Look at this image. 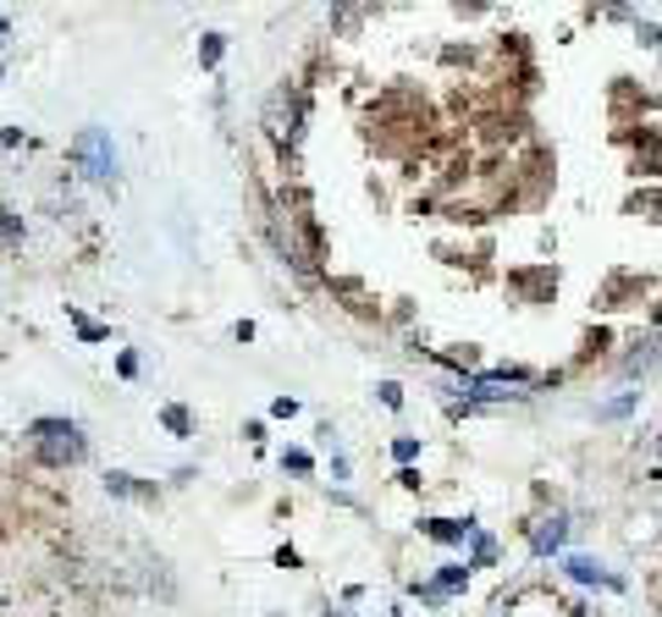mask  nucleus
Listing matches in <instances>:
<instances>
[{
	"instance_id": "1a4fd4ad",
	"label": "nucleus",
	"mask_w": 662,
	"mask_h": 617,
	"mask_svg": "<svg viewBox=\"0 0 662 617\" xmlns=\"http://www.w3.org/2000/svg\"><path fill=\"white\" fill-rule=\"evenodd\" d=\"M497 563V541L486 535V529H475L469 546H464V568H491Z\"/></svg>"
},
{
	"instance_id": "39448f33",
	"label": "nucleus",
	"mask_w": 662,
	"mask_h": 617,
	"mask_svg": "<svg viewBox=\"0 0 662 617\" xmlns=\"http://www.w3.org/2000/svg\"><path fill=\"white\" fill-rule=\"evenodd\" d=\"M568 529H574V518L568 513H547V518H536L530 523V557H557L563 546H568Z\"/></svg>"
},
{
	"instance_id": "20e7f679",
	"label": "nucleus",
	"mask_w": 662,
	"mask_h": 617,
	"mask_svg": "<svg viewBox=\"0 0 662 617\" xmlns=\"http://www.w3.org/2000/svg\"><path fill=\"white\" fill-rule=\"evenodd\" d=\"M563 573H568L574 584H586V590H629V579H624V573H613L602 557H586V552L563 557Z\"/></svg>"
},
{
	"instance_id": "f03ea898",
	"label": "nucleus",
	"mask_w": 662,
	"mask_h": 617,
	"mask_svg": "<svg viewBox=\"0 0 662 617\" xmlns=\"http://www.w3.org/2000/svg\"><path fill=\"white\" fill-rule=\"evenodd\" d=\"M66 155H72V165L89 176V183H100V188H117V144H111V127H83L72 144H66Z\"/></svg>"
},
{
	"instance_id": "dca6fc26",
	"label": "nucleus",
	"mask_w": 662,
	"mask_h": 617,
	"mask_svg": "<svg viewBox=\"0 0 662 617\" xmlns=\"http://www.w3.org/2000/svg\"><path fill=\"white\" fill-rule=\"evenodd\" d=\"M0 243H23V215L17 210H0Z\"/></svg>"
},
{
	"instance_id": "f8f14e48",
	"label": "nucleus",
	"mask_w": 662,
	"mask_h": 617,
	"mask_svg": "<svg viewBox=\"0 0 662 617\" xmlns=\"http://www.w3.org/2000/svg\"><path fill=\"white\" fill-rule=\"evenodd\" d=\"M408 595H414V601H426V606H448V601H453L437 579H414V584H408Z\"/></svg>"
},
{
	"instance_id": "4468645a",
	"label": "nucleus",
	"mask_w": 662,
	"mask_h": 617,
	"mask_svg": "<svg viewBox=\"0 0 662 617\" xmlns=\"http://www.w3.org/2000/svg\"><path fill=\"white\" fill-rule=\"evenodd\" d=\"M226 55V34H205V45H199V66H216Z\"/></svg>"
},
{
	"instance_id": "7ed1b4c3",
	"label": "nucleus",
	"mask_w": 662,
	"mask_h": 617,
	"mask_svg": "<svg viewBox=\"0 0 662 617\" xmlns=\"http://www.w3.org/2000/svg\"><path fill=\"white\" fill-rule=\"evenodd\" d=\"M298 122H304L298 95H293V88H277L271 106H266V127H271V138H277V144H298V133H304Z\"/></svg>"
},
{
	"instance_id": "ddd939ff",
	"label": "nucleus",
	"mask_w": 662,
	"mask_h": 617,
	"mask_svg": "<svg viewBox=\"0 0 662 617\" xmlns=\"http://www.w3.org/2000/svg\"><path fill=\"white\" fill-rule=\"evenodd\" d=\"M160 424L172 430L177 441H188V435H194V419H188V408H160Z\"/></svg>"
},
{
	"instance_id": "2eb2a0df",
	"label": "nucleus",
	"mask_w": 662,
	"mask_h": 617,
	"mask_svg": "<svg viewBox=\"0 0 662 617\" xmlns=\"http://www.w3.org/2000/svg\"><path fill=\"white\" fill-rule=\"evenodd\" d=\"M66 314H72V325H77V336H83V342H106V336H111L106 325H95V320H83V314H77L72 304H66Z\"/></svg>"
},
{
	"instance_id": "393cba45",
	"label": "nucleus",
	"mask_w": 662,
	"mask_h": 617,
	"mask_svg": "<svg viewBox=\"0 0 662 617\" xmlns=\"http://www.w3.org/2000/svg\"><path fill=\"white\" fill-rule=\"evenodd\" d=\"M657 458H662V430H657Z\"/></svg>"
},
{
	"instance_id": "5701e85b",
	"label": "nucleus",
	"mask_w": 662,
	"mask_h": 617,
	"mask_svg": "<svg viewBox=\"0 0 662 617\" xmlns=\"http://www.w3.org/2000/svg\"><path fill=\"white\" fill-rule=\"evenodd\" d=\"M12 34V17H0V39H7Z\"/></svg>"
},
{
	"instance_id": "b1692460",
	"label": "nucleus",
	"mask_w": 662,
	"mask_h": 617,
	"mask_svg": "<svg viewBox=\"0 0 662 617\" xmlns=\"http://www.w3.org/2000/svg\"><path fill=\"white\" fill-rule=\"evenodd\" d=\"M568 617H591V612H586V606H568Z\"/></svg>"
},
{
	"instance_id": "412c9836",
	"label": "nucleus",
	"mask_w": 662,
	"mask_h": 617,
	"mask_svg": "<svg viewBox=\"0 0 662 617\" xmlns=\"http://www.w3.org/2000/svg\"><path fill=\"white\" fill-rule=\"evenodd\" d=\"M293 414H298V397H277L271 403V419H293Z\"/></svg>"
},
{
	"instance_id": "423d86ee",
	"label": "nucleus",
	"mask_w": 662,
	"mask_h": 617,
	"mask_svg": "<svg viewBox=\"0 0 662 617\" xmlns=\"http://www.w3.org/2000/svg\"><path fill=\"white\" fill-rule=\"evenodd\" d=\"M657 359H662V336H657V331H646V336H635V342H629V353L618 359V375H624V381H640V375H651V370H657Z\"/></svg>"
},
{
	"instance_id": "6ab92c4d",
	"label": "nucleus",
	"mask_w": 662,
	"mask_h": 617,
	"mask_svg": "<svg viewBox=\"0 0 662 617\" xmlns=\"http://www.w3.org/2000/svg\"><path fill=\"white\" fill-rule=\"evenodd\" d=\"M376 397H381V408H403V386H397V381H381Z\"/></svg>"
},
{
	"instance_id": "9d476101",
	"label": "nucleus",
	"mask_w": 662,
	"mask_h": 617,
	"mask_svg": "<svg viewBox=\"0 0 662 617\" xmlns=\"http://www.w3.org/2000/svg\"><path fill=\"white\" fill-rule=\"evenodd\" d=\"M635 408H640V392H618V397L597 403V419H602V424H618V419H629Z\"/></svg>"
},
{
	"instance_id": "4be33fe9",
	"label": "nucleus",
	"mask_w": 662,
	"mask_h": 617,
	"mask_svg": "<svg viewBox=\"0 0 662 617\" xmlns=\"http://www.w3.org/2000/svg\"><path fill=\"white\" fill-rule=\"evenodd\" d=\"M320 617H354V612H343V606H331V612H320Z\"/></svg>"
},
{
	"instance_id": "aec40b11",
	"label": "nucleus",
	"mask_w": 662,
	"mask_h": 617,
	"mask_svg": "<svg viewBox=\"0 0 662 617\" xmlns=\"http://www.w3.org/2000/svg\"><path fill=\"white\" fill-rule=\"evenodd\" d=\"M635 39H640L646 50H657V55H662V28H651V23H635Z\"/></svg>"
},
{
	"instance_id": "9b49d317",
	"label": "nucleus",
	"mask_w": 662,
	"mask_h": 617,
	"mask_svg": "<svg viewBox=\"0 0 662 617\" xmlns=\"http://www.w3.org/2000/svg\"><path fill=\"white\" fill-rule=\"evenodd\" d=\"M437 584H442V590L458 601V595L469 590V568H464V563H442V568H437Z\"/></svg>"
},
{
	"instance_id": "0eeeda50",
	"label": "nucleus",
	"mask_w": 662,
	"mask_h": 617,
	"mask_svg": "<svg viewBox=\"0 0 662 617\" xmlns=\"http://www.w3.org/2000/svg\"><path fill=\"white\" fill-rule=\"evenodd\" d=\"M480 529V518H426L420 523V535H431V541H442V546H469V535Z\"/></svg>"
},
{
	"instance_id": "f3484780",
	"label": "nucleus",
	"mask_w": 662,
	"mask_h": 617,
	"mask_svg": "<svg viewBox=\"0 0 662 617\" xmlns=\"http://www.w3.org/2000/svg\"><path fill=\"white\" fill-rule=\"evenodd\" d=\"M392 458H397V464H414V458H420V441H414V435H397V441H392Z\"/></svg>"
},
{
	"instance_id": "f257e3e1",
	"label": "nucleus",
	"mask_w": 662,
	"mask_h": 617,
	"mask_svg": "<svg viewBox=\"0 0 662 617\" xmlns=\"http://www.w3.org/2000/svg\"><path fill=\"white\" fill-rule=\"evenodd\" d=\"M28 447L39 453V464L72 469V464L89 458V435H83L77 419H34V424H28Z\"/></svg>"
},
{
	"instance_id": "6e6552de",
	"label": "nucleus",
	"mask_w": 662,
	"mask_h": 617,
	"mask_svg": "<svg viewBox=\"0 0 662 617\" xmlns=\"http://www.w3.org/2000/svg\"><path fill=\"white\" fill-rule=\"evenodd\" d=\"M106 496H127V502H155V485H144L138 474H122V469H111V474H106Z\"/></svg>"
},
{
	"instance_id": "a878e982",
	"label": "nucleus",
	"mask_w": 662,
	"mask_h": 617,
	"mask_svg": "<svg viewBox=\"0 0 662 617\" xmlns=\"http://www.w3.org/2000/svg\"><path fill=\"white\" fill-rule=\"evenodd\" d=\"M0 77H7V61H0Z\"/></svg>"
},
{
	"instance_id": "a211bd4d",
	"label": "nucleus",
	"mask_w": 662,
	"mask_h": 617,
	"mask_svg": "<svg viewBox=\"0 0 662 617\" xmlns=\"http://www.w3.org/2000/svg\"><path fill=\"white\" fill-rule=\"evenodd\" d=\"M282 469L287 474H315V458L309 453H282Z\"/></svg>"
}]
</instances>
